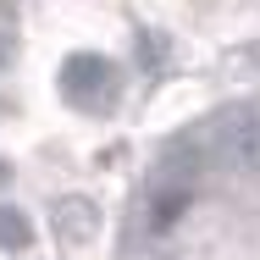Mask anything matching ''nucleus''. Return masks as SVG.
Here are the masks:
<instances>
[{"label":"nucleus","instance_id":"obj_1","mask_svg":"<svg viewBox=\"0 0 260 260\" xmlns=\"http://www.w3.org/2000/svg\"><path fill=\"white\" fill-rule=\"evenodd\" d=\"M216 150H221L227 166L260 172V111L255 105H238V111L216 116Z\"/></svg>","mask_w":260,"mask_h":260},{"label":"nucleus","instance_id":"obj_2","mask_svg":"<svg viewBox=\"0 0 260 260\" xmlns=\"http://www.w3.org/2000/svg\"><path fill=\"white\" fill-rule=\"evenodd\" d=\"M61 89H67L78 105L111 100V61H105V55H67V67H61Z\"/></svg>","mask_w":260,"mask_h":260},{"label":"nucleus","instance_id":"obj_3","mask_svg":"<svg viewBox=\"0 0 260 260\" xmlns=\"http://www.w3.org/2000/svg\"><path fill=\"white\" fill-rule=\"evenodd\" d=\"M94 227H100V221H94V205H89L83 194H67V200L55 205V233H61V238L89 244V238H94Z\"/></svg>","mask_w":260,"mask_h":260},{"label":"nucleus","instance_id":"obj_4","mask_svg":"<svg viewBox=\"0 0 260 260\" xmlns=\"http://www.w3.org/2000/svg\"><path fill=\"white\" fill-rule=\"evenodd\" d=\"M34 244V227H28V216L11 205H0V249H28Z\"/></svg>","mask_w":260,"mask_h":260},{"label":"nucleus","instance_id":"obj_5","mask_svg":"<svg viewBox=\"0 0 260 260\" xmlns=\"http://www.w3.org/2000/svg\"><path fill=\"white\" fill-rule=\"evenodd\" d=\"M183 205H188V188H172V194L155 205V216H150V221H155V227H172V221L183 216Z\"/></svg>","mask_w":260,"mask_h":260},{"label":"nucleus","instance_id":"obj_6","mask_svg":"<svg viewBox=\"0 0 260 260\" xmlns=\"http://www.w3.org/2000/svg\"><path fill=\"white\" fill-rule=\"evenodd\" d=\"M160 55H166V50H160V39H155V34H144V45H139V61H144V67H160Z\"/></svg>","mask_w":260,"mask_h":260},{"label":"nucleus","instance_id":"obj_7","mask_svg":"<svg viewBox=\"0 0 260 260\" xmlns=\"http://www.w3.org/2000/svg\"><path fill=\"white\" fill-rule=\"evenodd\" d=\"M0 183H6V166H0Z\"/></svg>","mask_w":260,"mask_h":260},{"label":"nucleus","instance_id":"obj_8","mask_svg":"<svg viewBox=\"0 0 260 260\" xmlns=\"http://www.w3.org/2000/svg\"><path fill=\"white\" fill-rule=\"evenodd\" d=\"M0 61H6V50H0Z\"/></svg>","mask_w":260,"mask_h":260}]
</instances>
